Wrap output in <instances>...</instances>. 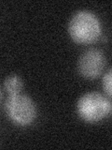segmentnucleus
<instances>
[{
	"label": "nucleus",
	"instance_id": "nucleus-1",
	"mask_svg": "<svg viewBox=\"0 0 112 150\" xmlns=\"http://www.w3.org/2000/svg\"><path fill=\"white\" fill-rule=\"evenodd\" d=\"M68 34L78 44L87 45L95 42L101 36L102 26L94 13L79 11L71 17L68 23Z\"/></svg>",
	"mask_w": 112,
	"mask_h": 150
},
{
	"label": "nucleus",
	"instance_id": "nucleus-2",
	"mask_svg": "<svg viewBox=\"0 0 112 150\" xmlns=\"http://www.w3.org/2000/svg\"><path fill=\"white\" fill-rule=\"evenodd\" d=\"M111 111L110 98L96 91L85 93L78 98L77 103L78 115L86 123H98L108 117Z\"/></svg>",
	"mask_w": 112,
	"mask_h": 150
},
{
	"label": "nucleus",
	"instance_id": "nucleus-3",
	"mask_svg": "<svg viewBox=\"0 0 112 150\" xmlns=\"http://www.w3.org/2000/svg\"><path fill=\"white\" fill-rule=\"evenodd\" d=\"M5 109L12 123L20 127L31 125L37 115L34 100L29 96L22 93L9 95L5 104Z\"/></svg>",
	"mask_w": 112,
	"mask_h": 150
},
{
	"label": "nucleus",
	"instance_id": "nucleus-4",
	"mask_svg": "<svg viewBox=\"0 0 112 150\" xmlns=\"http://www.w3.org/2000/svg\"><path fill=\"white\" fill-rule=\"evenodd\" d=\"M106 66V58L104 53L97 48L86 50L79 56L78 61V73L83 78L96 79L104 72Z\"/></svg>",
	"mask_w": 112,
	"mask_h": 150
},
{
	"label": "nucleus",
	"instance_id": "nucleus-5",
	"mask_svg": "<svg viewBox=\"0 0 112 150\" xmlns=\"http://www.w3.org/2000/svg\"><path fill=\"white\" fill-rule=\"evenodd\" d=\"M4 87L9 95H15V94L22 92L23 88V82L19 75L12 74L5 79Z\"/></svg>",
	"mask_w": 112,
	"mask_h": 150
},
{
	"label": "nucleus",
	"instance_id": "nucleus-6",
	"mask_svg": "<svg viewBox=\"0 0 112 150\" xmlns=\"http://www.w3.org/2000/svg\"><path fill=\"white\" fill-rule=\"evenodd\" d=\"M112 72H111V69H109L104 74L103 76V81H102V86L104 91L106 93V97H108L111 98V93H112Z\"/></svg>",
	"mask_w": 112,
	"mask_h": 150
},
{
	"label": "nucleus",
	"instance_id": "nucleus-7",
	"mask_svg": "<svg viewBox=\"0 0 112 150\" xmlns=\"http://www.w3.org/2000/svg\"><path fill=\"white\" fill-rule=\"evenodd\" d=\"M1 98H2V91H1V89H0V101H1Z\"/></svg>",
	"mask_w": 112,
	"mask_h": 150
}]
</instances>
